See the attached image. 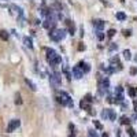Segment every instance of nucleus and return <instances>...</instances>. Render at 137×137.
Listing matches in <instances>:
<instances>
[{"instance_id": "obj_27", "label": "nucleus", "mask_w": 137, "mask_h": 137, "mask_svg": "<svg viewBox=\"0 0 137 137\" xmlns=\"http://www.w3.org/2000/svg\"><path fill=\"white\" fill-rule=\"evenodd\" d=\"M78 50H80V51H84V50H85V45H84V44H80V45H78Z\"/></svg>"}, {"instance_id": "obj_31", "label": "nucleus", "mask_w": 137, "mask_h": 137, "mask_svg": "<svg viewBox=\"0 0 137 137\" xmlns=\"http://www.w3.org/2000/svg\"><path fill=\"white\" fill-rule=\"evenodd\" d=\"M134 104H136V107H137V100H136V102H134Z\"/></svg>"}, {"instance_id": "obj_17", "label": "nucleus", "mask_w": 137, "mask_h": 137, "mask_svg": "<svg viewBox=\"0 0 137 137\" xmlns=\"http://www.w3.org/2000/svg\"><path fill=\"white\" fill-rule=\"evenodd\" d=\"M128 134L130 136V137H137V136H136V132H134V129H133V128H130V126H129V125H128Z\"/></svg>"}, {"instance_id": "obj_12", "label": "nucleus", "mask_w": 137, "mask_h": 137, "mask_svg": "<svg viewBox=\"0 0 137 137\" xmlns=\"http://www.w3.org/2000/svg\"><path fill=\"white\" fill-rule=\"evenodd\" d=\"M10 37V34H8V32H6V30H2L0 32V38L2 40H4V41H7Z\"/></svg>"}, {"instance_id": "obj_13", "label": "nucleus", "mask_w": 137, "mask_h": 137, "mask_svg": "<svg viewBox=\"0 0 137 137\" xmlns=\"http://www.w3.org/2000/svg\"><path fill=\"white\" fill-rule=\"evenodd\" d=\"M122 102H123V95L122 93H115L114 103H122Z\"/></svg>"}, {"instance_id": "obj_29", "label": "nucleus", "mask_w": 137, "mask_h": 137, "mask_svg": "<svg viewBox=\"0 0 137 137\" xmlns=\"http://www.w3.org/2000/svg\"><path fill=\"white\" fill-rule=\"evenodd\" d=\"M103 137H108V134H107V133H104V134H103Z\"/></svg>"}, {"instance_id": "obj_1", "label": "nucleus", "mask_w": 137, "mask_h": 137, "mask_svg": "<svg viewBox=\"0 0 137 137\" xmlns=\"http://www.w3.org/2000/svg\"><path fill=\"white\" fill-rule=\"evenodd\" d=\"M47 59H48L51 66H58V64L62 62V58L56 54L55 50H51V48H47Z\"/></svg>"}, {"instance_id": "obj_25", "label": "nucleus", "mask_w": 137, "mask_h": 137, "mask_svg": "<svg viewBox=\"0 0 137 137\" xmlns=\"http://www.w3.org/2000/svg\"><path fill=\"white\" fill-rule=\"evenodd\" d=\"M84 100H85V102H88V103H92V96H91V95H86Z\"/></svg>"}, {"instance_id": "obj_3", "label": "nucleus", "mask_w": 137, "mask_h": 137, "mask_svg": "<svg viewBox=\"0 0 137 137\" xmlns=\"http://www.w3.org/2000/svg\"><path fill=\"white\" fill-rule=\"evenodd\" d=\"M66 29H54V30H50V37L55 41H60L66 37Z\"/></svg>"}, {"instance_id": "obj_15", "label": "nucleus", "mask_w": 137, "mask_h": 137, "mask_svg": "<svg viewBox=\"0 0 137 137\" xmlns=\"http://www.w3.org/2000/svg\"><path fill=\"white\" fill-rule=\"evenodd\" d=\"M121 123H122V125H129V123H130L129 116H126V115H122V116H121Z\"/></svg>"}, {"instance_id": "obj_18", "label": "nucleus", "mask_w": 137, "mask_h": 137, "mask_svg": "<svg viewBox=\"0 0 137 137\" xmlns=\"http://www.w3.org/2000/svg\"><path fill=\"white\" fill-rule=\"evenodd\" d=\"M107 111H108V118H110L111 121H114L115 119V112L112 110H110V108H107Z\"/></svg>"}, {"instance_id": "obj_32", "label": "nucleus", "mask_w": 137, "mask_h": 137, "mask_svg": "<svg viewBox=\"0 0 137 137\" xmlns=\"http://www.w3.org/2000/svg\"><path fill=\"white\" fill-rule=\"evenodd\" d=\"M136 95H137V89H136Z\"/></svg>"}, {"instance_id": "obj_8", "label": "nucleus", "mask_w": 137, "mask_h": 137, "mask_svg": "<svg viewBox=\"0 0 137 137\" xmlns=\"http://www.w3.org/2000/svg\"><path fill=\"white\" fill-rule=\"evenodd\" d=\"M25 82H26V85L30 88V91H33V92H34L36 89H37V86H36V84H34L33 81H32V80H29V78H25Z\"/></svg>"}, {"instance_id": "obj_28", "label": "nucleus", "mask_w": 137, "mask_h": 137, "mask_svg": "<svg viewBox=\"0 0 137 137\" xmlns=\"http://www.w3.org/2000/svg\"><path fill=\"white\" fill-rule=\"evenodd\" d=\"M123 34H125V36H130V30H125Z\"/></svg>"}, {"instance_id": "obj_16", "label": "nucleus", "mask_w": 137, "mask_h": 137, "mask_svg": "<svg viewBox=\"0 0 137 137\" xmlns=\"http://www.w3.org/2000/svg\"><path fill=\"white\" fill-rule=\"evenodd\" d=\"M15 104H17V106H21V104H22L21 93H15Z\"/></svg>"}, {"instance_id": "obj_14", "label": "nucleus", "mask_w": 137, "mask_h": 137, "mask_svg": "<svg viewBox=\"0 0 137 137\" xmlns=\"http://www.w3.org/2000/svg\"><path fill=\"white\" fill-rule=\"evenodd\" d=\"M116 19H119V21H125L126 19V14L125 13H122V11H119V13H116Z\"/></svg>"}, {"instance_id": "obj_20", "label": "nucleus", "mask_w": 137, "mask_h": 137, "mask_svg": "<svg viewBox=\"0 0 137 137\" xmlns=\"http://www.w3.org/2000/svg\"><path fill=\"white\" fill-rule=\"evenodd\" d=\"M123 56H125V59H132V55H130V51H129V50H125L123 51Z\"/></svg>"}, {"instance_id": "obj_30", "label": "nucleus", "mask_w": 137, "mask_h": 137, "mask_svg": "<svg viewBox=\"0 0 137 137\" xmlns=\"http://www.w3.org/2000/svg\"><path fill=\"white\" fill-rule=\"evenodd\" d=\"M68 137H74V133H71V134H70V136H68Z\"/></svg>"}, {"instance_id": "obj_9", "label": "nucleus", "mask_w": 137, "mask_h": 137, "mask_svg": "<svg viewBox=\"0 0 137 137\" xmlns=\"http://www.w3.org/2000/svg\"><path fill=\"white\" fill-rule=\"evenodd\" d=\"M66 25L68 26V32H70V34H74V32H75V26H74V23L67 19V21H66Z\"/></svg>"}, {"instance_id": "obj_23", "label": "nucleus", "mask_w": 137, "mask_h": 137, "mask_svg": "<svg viewBox=\"0 0 137 137\" xmlns=\"http://www.w3.org/2000/svg\"><path fill=\"white\" fill-rule=\"evenodd\" d=\"M129 95H130L132 97H134V96H136V89H134V88H130V89H129Z\"/></svg>"}, {"instance_id": "obj_11", "label": "nucleus", "mask_w": 137, "mask_h": 137, "mask_svg": "<svg viewBox=\"0 0 137 137\" xmlns=\"http://www.w3.org/2000/svg\"><path fill=\"white\" fill-rule=\"evenodd\" d=\"M23 43H25V45H26L27 48H30V50L33 48V41H32L30 37H25V38H23Z\"/></svg>"}, {"instance_id": "obj_4", "label": "nucleus", "mask_w": 137, "mask_h": 137, "mask_svg": "<svg viewBox=\"0 0 137 137\" xmlns=\"http://www.w3.org/2000/svg\"><path fill=\"white\" fill-rule=\"evenodd\" d=\"M19 125H21V121H19V119H11L8 122V126H7V133L14 132L15 129L19 128Z\"/></svg>"}, {"instance_id": "obj_22", "label": "nucleus", "mask_w": 137, "mask_h": 137, "mask_svg": "<svg viewBox=\"0 0 137 137\" xmlns=\"http://www.w3.org/2000/svg\"><path fill=\"white\" fill-rule=\"evenodd\" d=\"M104 37H106V36L103 34V32L102 30H97V38L99 40H104Z\"/></svg>"}, {"instance_id": "obj_21", "label": "nucleus", "mask_w": 137, "mask_h": 137, "mask_svg": "<svg viewBox=\"0 0 137 137\" xmlns=\"http://www.w3.org/2000/svg\"><path fill=\"white\" fill-rule=\"evenodd\" d=\"M115 33H116V32H115L114 29H110V30H108V32H107V37H108V38L114 37V36H115Z\"/></svg>"}, {"instance_id": "obj_26", "label": "nucleus", "mask_w": 137, "mask_h": 137, "mask_svg": "<svg viewBox=\"0 0 137 137\" xmlns=\"http://www.w3.org/2000/svg\"><path fill=\"white\" fill-rule=\"evenodd\" d=\"M89 134H91V137H99V134L95 130H89Z\"/></svg>"}, {"instance_id": "obj_10", "label": "nucleus", "mask_w": 137, "mask_h": 137, "mask_svg": "<svg viewBox=\"0 0 137 137\" xmlns=\"http://www.w3.org/2000/svg\"><path fill=\"white\" fill-rule=\"evenodd\" d=\"M11 10H15V13H17L18 17H19V18H22L23 13H22V8H21V7H18V6H11Z\"/></svg>"}, {"instance_id": "obj_5", "label": "nucleus", "mask_w": 137, "mask_h": 137, "mask_svg": "<svg viewBox=\"0 0 137 137\" xmlns=\"http://www.w3.org/2000/svg\"><path fill=\"white\" fill-rule=\"evenodd\" d=\"M71 75H73L74 78H77V80H80V78H82V75H84V73L81 71V68H80L78 66H74L73 67V70H71Z\"/></svg>"}, {"instance_id": "obj_6", "label": "nucleus", "mask_w": 137, "mask_h": 137, "mask_svg": "<svg viewBox=\"0 0 137 137\" xmlns=\"http://www.w3.org/2000/svg\"><path fill=\"white\" fill-rule=\"evenodd\" d=\"M78 67L81 68V71H82V73H88V71L91 70L89 64L85 63V62H80V63H78Z\"/></svg>"}, {"instance_id": "obj_2", "label": "nucleus", "mask_w": 137, "mask_h": 137, "mask_svg": "<svg viewBox=\"0 0 137 137\" xmlns=\"http://www.w3.org/2000/svg\"><path fill=\"white\" fill-rule=\"evenodd\" d=\"M56 100H58V103H60L62 106H68V107H73L74 106L73 102H71V97L64 91H60L59 92V95L56 96Z\"/></svg>"}, {"instance_id": "obj_24", "label": "nucleus", "mask_w": 137, "mask_h": 137, "mask_svg": "<svg viewBox=\"0 0 137 137\" xmlns=\"http://www.w3.org/2000/svg\"><path fill=\"white\" fill-rule=\"evenodd\" d=\"M108 50H110V51H115V50H118V45H116V44H114V43H112L111 45H110V48H108Z\"/></svg>"}, {"instance_id": "obj_7", "label": "nucleus", "mask_w": 137, "mask_h": 137, "mask_svg": "<svg viewBox=\"0 0 137 137\" xmlns=\"http://www.w3.org/2000/svg\"><path fill=\"white\" fill-rule=\"evenodd\" d=\"M93 25L97 30H103L104 27V21H102V19H96V21H93Z\"/></svg>"}, {"instance_id": "obj_19", "label": "nucleus", "mask_w": 137, "mask_h": 137, "mask_svg": "<svg viewBox=\"0 0 137 137\" xmlns=\"http://www.w3.org/2000/svg\"><path fill=\"white\" fill-rule=\"evenodd\" d=\"M93 125H95V128L97 129V130H103V125L99 122V121H93Z\"/></svg>"}]
</instances>
